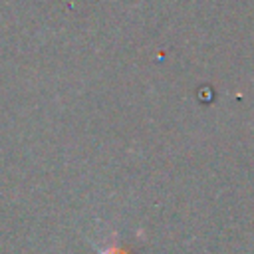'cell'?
Listing matches in <instances>:
<instances>
[{"label": "cell", "mask_w": 254, "mask_h": 254, "mask_svg": "<svg viewBox=\"0 0 254 254\" xmlns=\"http://www.w3.org/2000/svg\"><path fill=\"white\" fill-rule=\"evenodd\" d=\"M99 254H135V252L131 248H127V246H121L117 242V238H113L103 250H99Z\"/></svg>", "instance_id": "6da1fadb"}]
</instances>
